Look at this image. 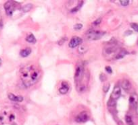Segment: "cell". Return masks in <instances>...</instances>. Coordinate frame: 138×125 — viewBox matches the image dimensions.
I'll return each instance as SVG.
<instances>
[{
    "mask_svg": "<svg viewBox=\"0 0 138 125\" xmlns=\"http://www.w3.org/2000/svg\"><path fill=\"white\" fill-rule=\"evenodd\" d=\"M33 8V5L31 3H28V4H26L25 6L22 8V10L23 12H28L30 11Z\"/></svg>",
    "mask_w": 138,
    "mask_h": 125,
    "instance_id": "cell-16",
    "label": "cell"
},
{
    "mask_svg": "<svg viewBox=\"0 0 138 125\" xmlns=\"http://www.w3.org/2000/svg\"><path fill=\"white\" fill-rule=\"evenodd\" d=\"M67 37H63V38L61 39L60 40H59V41H58V44L60 45H63L64 43V42H65V41H67Z\"/></svg>",
    "mask_w": 138,
    "mask_h": 125,
    "instance_id": "cell-26",
    "label": "cell"
},
{
    "mask_svg": "<svg viewBox=\"0 0 138 125\" xmlns=\"http://www.w3.org/2000/svg\"><path fill=\"white\" fill-rule=\"evenodd\" d=\"M85 72L84 65L82 62H79L76 65L75 76H74V80L76 83V89L79 92H82L86 89V86L83 85L82 83L85 75Z\"/></svg>",
    "mask_w": 138,
    "mask_h": 125,
    "instance_id": "cell-2",
    "label": "cell"
},
{
    "mask_svg": "<svg viewBox=\"0 0 138 125\" xmlns=\"http://www.w3.org/2000/svg\"><path fill=\"white\" fill-rule=\"evenodd\" d=\"M101 22H102V18H98V19H96L95 21H94L93 24H94V25L97 26V25H99V24L101 23Z\"/></svg>",
    "mask_w": 138,
    "mask_h": 125,
    "instance_id": "cell-27",
    "label": "cell"
},
{
    "mask_svg": "<svg viewBox=\"0 0 138 125\" xmlns=\"http://www.w3.org/2000/svg\"><path fill=\"white\" fill-rule=\"evenodd\" d=\"M110 87V83H108V82H107V83H105L103 86L104 92V93H107V92L109 91Z\"/></svg>",
    "mask_w": 138,
    "mask_h": 125,
    "instance_id": "cell-19",
    "label": "cell"
},
{
    "mask_svg": "<svg viewBox=\"0 0 138 125\" xmlns=\"http://www.w3.org/2000/svg\"><path fill=\"white\" fill-rule=\"evenodd\" d=\"M1 65H2V59L0 58V66H1Z\"/></svg>",
    "mask_w": 138,
    "mask_h": 125,
    "instance_id": "cell-31",
    "label": "cell"
},
{
    "mask_svg": "<svg viewBox=\"0 0 138 125\" xmlns=\"http://www.w3.org/2000/svg\"><path fill=\"white\" fill-rule=\"evenodd\" d=\"M130 25L132 29H134V30L138 32V24H137V23H131Z\"/></svg>",
    "mask_w": 138,
    "mask_h": 125,
    "instance_id": "cell-24",
    "label": "cell"
},
{
    "mask_svg": "<svg viewBox=\"0 0 138 125\" xmlns=\"http://www.w3.org/2000/svg\"><path fill=\"white\" fill-rule=\"evenodd\" d=\"M83 43L82 39L79 37H73V38L70 39L69 42V47L70 48H75L79 45H81V43Z\"/></svg>",
    "mask_w": 138,
    "mask_h": 125,
    "instance_id": "cell-8",
    "label": "cell"
},
{
    "mask_svg": "<svg viewBox=\"0 0 138 125\" xmlns=\"http://www.w3.org/2000/svg\"><path fill=\"white\" fill-rule=\"evenodd\" d=\"M105 69H106V70L107 72L109 73V74H111V73L113 72V69H112L111 67L109 66H106Z\"/></svg>",
    "mask_w": 138,
    "mask_h": 125,
    "instance_id": "cell-28",
    "label": "cell"
},
{
    "mask_svg": "<svg viewBox=\"0 0 138 125\" xmlns=\"http://www.w3.org/2000/svg\"><path fill=\"white\" fill-rule=\"evenodd\" d=\"M121 87L125 91H129L131 88V84L127 79H123L121 82Z\"/></svg>",
    "mask_w": 138,
    "mask_h": 125,
    "instance_id": "cell-12",
    "label": "cell"
},
{
    "mask_svg": "<svg viewBox=\"0 0 138 125\" xmlns=\"http://www.w3.org/2000/svg\"><path fill=\"white\" fill-rule=\"evenodd\" d=\"M8 98L10 99L11 101H16V102H21L24 100L22 96H21V95L16 96V95H14L13 93H11L8 94Z\"/></svg>",
    "mask_w": 138,
    "mask_h": 125,
    "instance_id": "cell-11",
    "label": "cell"
},
{
    "mask_svg": "<svg viewBox=\"0 0 138 125\" xmlns=\"http://www.w3.org/2000/svg\"><path fill=\"white\" fill-rule=\"evenodd\" d=\"M83 4V1H80V2H79V3H78L77 6H76V7H75V8H73L71 10H70V12H71V13H75L76 12L78 11V10H79L80 8H81V6H82V5Z\"/></svg>",
    "mask_w": 138,
    "mask_h": 125,
    "instance_id": "cell-17",
    "label": "cell"
},
{
    "mask_svg": "<svg viewBox=\"0 0 138 125\" xmlns=\"http://www.w3.org/2000/svg\"><path fill=\"white\" fill-rule=\"evenodd\" d=\"M125 121L128 125H134L133 121V120H132V118L130 116H128V115L126 116H125Z\"/></svg>",
    "mask_w": 138,
    "mask_h": 125,
    "instance_id": "cell-18",
    "label": "cell"
},
{
    "mask_svg": "<svg viewBox=\"0 0 138 125\" xmlns=\"http://www.w3.org/2000/svg\"><path fill=\"white\" fill-rule=\"evenodd\" d=\"M78 51H79V52L80 54H84L85 52L87 51V49H86L85 47H84V46L80 45L79 49H78Z\"/></svg>",
    "mask_w": 138,
    "mask_h": 125,
    "instance_id": "cell-20",
    "label": "cell"
},
{
    "mask_svg": "<svg viewBox=\"0 0 138 125\" xmlns=\"http://www.w3.org/2000/svg\"><path fill=\"white\" fill-rule=\"evenodd\" d=\"M88 119H89V116L85 111L78 114L76 117L75 118L76 122H79V123H84V122H87Z\"/></svg>",
    "mask_w": 138,
    "mask_h": 125,
    "instance_id": "cell-7",
    "label": "cell"
},
{
    "mask_svg": "<svg viewBox=\"0 0 138 125\" xmlns=\"http://www.w3.org/2000/svg\"><path fill=\"white\" fill-rule=\"evenodd\" d=\"M129 103H130L131 106H132L133 108H137L138 104V95L135 93H133L129 97Z\"/></svg>",
    "mask_w": 138,
    "mask_h": 125,
    "instance_id": "cell-9",
    "label": "cell"
},
{
    "mask_svg": "<svg viewBox=\"0 0 138 125\" xmlns=\"http://www.w3.org/2000/svg\"><path fill=\"white\" fill-rule=\"evenodd\" d=\"M132 34V31L131 30H127V31L125 33V35H130Z\"/></svg>",
    "mask_w": 138,
    "mask_h": 125,
    "instance_id": "cell-29",
    "label": "cell"
},
{
    "mask_svg": "<svg viewBox=\"0 0 138 125\" xmlns=\"http://www.w3.org/2000/svg\"><path fill=\"white\" fill-rule=\"evenodd\" d=\"M129 53L126 49H121L119 51L117 52V54L115 55V59L116 60H119V59L123 58L126 55H127Z\"/></svg>",
    "mask_w": 138,
    "mask_h": 125,
    "instance_id": "cell-13",
    "label": "cell"
},
{
    "mask_svg": "<svg viewBox=\"0 0 138 125\" xmlns=\"http://www.w3.org/2000/svg\"><path fill=\"white\" fill-rule=\"evenodd\" d=\"M121 87H119V85H116L114 87L113 92H112L111 95H110V100H114L116 101L118 99L121 97Z\"/></svg>",
    "mask_w": 138,
    "mask_h": 125,
    "instance_id": "cell-6",
    "label": "cell"
},
{
    "mask_svg": "<svg viewBox=\"0 0 138 125\" xmlns=\"http://www.w3.org/2000/svg\"><path fill=\"white\" fill-rule=\"evenodd\" d=\"M69 90V85L67 82H62V85H61L60 88L59 89V92L62 95L67 93Z\"/></svg>",
    "mask_w": 138,
    "mask_h": 125,
    "instance_id": "cell-10",
    "label": "cell"
},
{
    "mask_svg": "<svg viewBox=\"0 0 138 125\" xmlns=\"http://www.w3.org/2000/svg\"><path fill=\"white\" fill-rule=\"evenodd\" d=\"M105 32L99 31V30H89V31H87L86 36H87V39L88 40L95 41V40H98L102 38Z\"/></svg>",
    "mask_w": 138,
    "mask_h": 125,
    "instance_id": "cell-3",
    "label": "cell"
},
{
    "mask_svg": "<svg viewBox=\"0 0 138 125\" xmlns=\"http://www.w3.org/2000/svg\"><path fill=\"white\" fill-rule=\"evenodd\" d=\"M120 3L122 6H127L129 4V0H121Z\"/></svg>",
    "mask_w": 138,
    "mask_h": 125,
    "instance_id": "cell-23",
    "label": "cell"
},
{
    "mask_svg": "<svg viewBox=\"0 0 138 125\" xmlns=\"http://www.w3.org/2000/svg\"><path fill=\"white\" fill-rule=\"evenodd\" d=\"M137 113L138 114V108H137Z\"/></svg>",
    "mask_w": 138,
    "mask_h": 125,
    "instance_id": "cell-32",
    "label": "cell"
},
{
    "mask_svg": "<svg viewBox=\"0 0 138 125\" xmlns=\"http://www.w3.org/2000/svg\"><path fill=\"white\" fill-rule=\"evenodd\" d=\"M83 28V24H80V23H78V24H76L75 26H74V29H75L76 30H81V29Z\"/></svg>",
    "mask_w": 138,
    "mask_h": 125,
    "instance_id": "cell-25",
    "label": "cell"
},
{
    "mask_svg": "<svg viewBox=\"0 0 138 125\" xmlns=\"http://www.w3.org/2000/svg\"><path fill=\"white\" fill-rule=\"evenodd\" d=\"M110 45H108L104 48V54L106 56L107 55H112V54H114L116 51H118V48L116 46V42L113 43V40L111 39V41H110Z\"/></svg>",
    "mask_w": 138,
    "mask_h": 125,
    "instance_id": "cell-4",
    "label": "cell"
},
{
    "mask_svg": "<svg viewBox=\"0 0 138 125\" xmlns=\"http://www.w3.org/2000/svg\"><path fill=\"white\" fill-rule=\"evenodd\" d=\"M108 106H109V107H113V106H115V105H116V101H114V100H110V99L109 100H108Z\"/></svg>",
    "mask_w": 138,
    "mask_h": 125,
    "instance_id": "cell-21",
    "label": "cell"
},
{
    "mask_svg": "<svg viewBox=\"0 0 138 125\" xmlns=\"http://www.w3.org/2000/svg\"><path fill=\"white\" fill-rule=\"evenodd\" d=\"M100 80L102 82H105V81L107 80V77L104 74V73H102L100 75Z\"/></svg>",
    "mask_w": 138,
    "mask_h": 125,
    "instance_id": "cell-22",
    "label": "cell"
},
{
    "mask_svg": "<svg viewBox=\"0 0 138 125\" xmlns=\"http://www.w3.org/2000/svg\"><path fill=\"white\" fill-rule=\"evenodd\" d=\"M21 79L27 87L33 85L38 82L41 76V70L36 66L29 65L22 68L20 70Z\"/></svg>",
    "mask_w": 138,
    "mask_h": 125,
    "instance_id": "cell-1",
    "label": "cell"
},
{
    "mask_svg": "<svg viewBox=\"0 0 138 125\" xmlns=\"http://www.w3.org/2000/svg\"><path fill=\"white\" fill-rule=\"evenodd\" d=\"M26 41L30 43H36L37 40L36 38L35 37V36H34L33 34H30V35H28L27 38H26Z\"/></svg>",
    "mask_w": 138,
    "mask_h": 125,
    "instance_id": "cell-15",
    "label": "cell"
},
{
    "mask_svg": "<svg viewBox=\"0 0 138 125\" xmlns=\"http://www.w3.org/2000/svg\"><path fill=\"white\" fill-rule=\"evenodd\" d=\"M4 8L6 10V14L8 16H12L15 10V3L12 1H8L4 4Z\"/></svg>",
    "mask_w": 138,
    "mask_h": 125,
    "instance_id": "cell-5",
    "label": "cell"
},
{
    "mask_svg": "<svg viewBox=\"0 0 138 125\" xmlns=\"http://www.w3.org/2000/svg\"><path fill=\"white\" fill-rule=\"evenodd\" d=\"M2 27H3V22L2 20H0V30L2 29Z\"/></svg>",
    "mask_w": 138,
    "mask_h": 125,
    "instance_id": "cell-30",
    "label": "cell"
},
{
    "mask_svg": "<svg viewBox=\"0 0 138 125\" xmlns=\"http://www.w3.org/2000/svg\"><path fill=\"white\" fill-rule=\"evenodd\" d=\"M31 54V49L30 48H26L24 49H22L20 52V55L23 58H26L29 56Z\"/></svg>",
    "mask_w": 138,
    "mask_h": 125,
    "instance_id": "cell-14",
    "label": "cell"
}]
</instances>
